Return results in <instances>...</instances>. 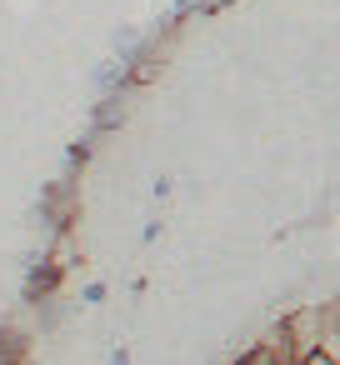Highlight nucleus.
<instances>
[{
	"mask_svg": "<svg viewBox=\"0 0 340 365\" xmlns=\"http://www.w3.org/2000/svg\"><path fill=\"white\" fill-rule=\"evenodd\" d=\"M140 81H125V86H115V91H101L96 96V115H91V130H101V135H110V130H120V120L135 110V101H140Z\"/></svg>",
	"mask_w": 340,
	"mask_h": 365,
	"instance_id": "1",
	"label": "nucleus"
},
{
	"mask_svg": "<svg viewBox=\"0 0 340 365\" xmlns=\"http://www.w3.org/2000/svg\"><path fill=\"white\" fill-rule=\"evenodd\" d=\"M300 365H340V355H330V350H310Z\"/></svg>",
	"mask_w": 340,
	"mask_h": 365,
	"instance_id": "2",
	"label": "nucleus"
},
{
	"mask_svg": "<svg viewBox=\"0 0 340 365\" xmlns=\"http://www.w3.org/2000/svg\"><path fill=\"white\" fill-rule=\"evenodd\" d=\"M110 365H130V355H125V350H115V355H110Z\"/></svg>",
	"mask_w": 340,
	"mask_h": 365,
	"instance_id": "3",
	"label": "nucleus"
}]
</instances>
